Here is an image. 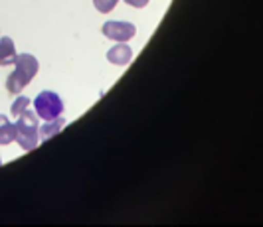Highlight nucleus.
<instances>
[{"label":"nucleus","mask_w":263,"mask_h":227,"mask_svg":"<svg viewBox=\"0 0 263 227\" xmlns=\"http://www.w3.org/2000/svg\"><path fill=\"white\" fill-rule=\"evenodd\" d=\"M30 103H32V101H30L28 97H24V95H18V97H16V101L12 103V109H10L14 117H20V115H22V113L30 107Z\"/></svg>","instance_id":"obj_10"},{"label":"nucleus","mask_w":263,"mask_h":227,"mask_svg":"<svg viewBox=\"0 0 263 227\" xmlns=\"http://www.w3.org/2000/svg\"><path fill=\"white\" fill-rule=\"evenodd\" d=\"M123 2L129 4V6H133V8H145L151 0H123Z\"/></svg>","instance_id":"obj_12"},{"label":"nucleus","mask_w":263,"mask_h":227,"mask_svg":"<svg viewBox=\"0 0 263 227\" xmlns=\"http://www.w3.org/2000/svg\"><path fill=\"white\" fill-rule=\"evenodd\" d=\"M133 59V50L127 46V42H117V46H113L107 52V61H111L113 66H127Z\"/></svg>","instance_id":"obj_5"},{"label":"nucleus","mask_w":263,"mask_h":227,"mask_svg":"<svg viewBox=\"0 0 263 227\" xmlns=\"http://www.w3.org/2000/svg\"><path fill=\"white\" fill-rule=\"evenodd\" d=\"M137 26L131 22H105L103 24V36L113 42H129L135 38Z\"/></svg>","instance_id":"obj_3"},{"label":"nucleus","mask_w":263,"mask_h":227,"mask_svg":"<svg viewBox=\"0 0 263 227\" xmlns=\"http://www.w3.org/2000/svg\"><path fill=\"white\" fill-rule=\"evenodd\" d=\"M119 0H93V6L99 10L101 14H109L115 6H117Z\"/></svg>","instance_id":"obj_11"},{"label":"nucleus","mask_w":263,"mask_h":227,"mask_svg":"<svg viewBox=\"0 0 263 227\" xmlns=\"http://www.w3.org/2000/svg\"><path fill=\"white\" fill-rule=\"evenodd\" d=\"M16 46H14L12 38H0V67L12 66L16 59Z\"/></svg>","instance_id":"obj_6"},{"label":"nucleus","mask_w":263,"mask_h":227,"mask_svg":"<svg viewBox=\"0 0 263 227\" xmlns=\"http://www.w3.org/2000/svg\"><path fill=\"white\" fill-rule=\"evenodd\" d=\"M32 81H28L22 73H18L16 69H14L12 73L6 77V89H8V93L10 95H20L22 91H24V87L26 85H30Z\"/></svg>","instance_id":"obj_9"},{"label":"nucleus","mask_w":263,"mask_h":227,"mask_svg":"<svg viewBox=\"0 0 263 227\" xmlns=\"http://www.w3.org/2000/svg\"><path fill=\"white\" fill-rule=\"evenodd\" d=\"M14 66H16V71L22 73L28 81H32L38 73V59L32 54H18L14 59Z\"/></svg>","instance_id":"obj_4"},{"label":"nucleus","mask_w":263,"mask_h":227,"mask_svg":"<svg viewBox=\"0 0 263 227\" xmlns=\"http://www.w3.org/2000/svg\"><path fill=\"white\" fill-rule=\"evenodd\" d=\"M16 140V122L6 115H0V145H10Z\"/></svg>","instance_id":"obj_8"},{"label":"nucleus","mask_w":263,"mask_h":227,"mask_svg":"<svg viewBox=\"0 0 263 227\" xmlns=\"http://www.w3.org/2000/svg\"><path fill=\"white\" fill-rule=\"evenodd\" d=\"M38 115L26 109L16 120V142L20 145L22 150L30 152V150H34L38 147Z\"/></svg>","instance_id":"obj_1"},{"label":"nucleus","mask_w":263,"mask_h":227,"mask_svg":"<svg viewBox=\"0 0 263 227\" xmlns=\"http://www.w3.org/2000/svg\"><path fill=\"white\" fill-rule=\"evenodd\" d=\"M34 109H36V115L44 120H52L62 117L64 113V101L62 97L53 91H42V93L34 99Z\"/></svg>","instance_id":"obj_2"},{"label":"nucleus","mask_w":263,"mask_h":227,"mask_svg":"<svg viewBox=\"0 0 263 227\" xmlns=\"http://www.w3.org/2000/svg\"><path fill=\"white\" fill-rule=\"evenodd\" d=\"M66 127V119L64 117H58V119H52L48 120L46 125H42V129H38V136L42 142H46V140H50L52 136L60 133L62 129Z\"/></svg>","instance_id":"obj_7"},{"label":"nucleus","mask_w":263,"mask_h":227,"mask_svg":"<svg viewBox=\"0 0 263 227\" xmlns=\"http://www.w3.org/2000/svg\"><path fill=\"white\" fill-rule=\"evenodd\" d=\"M0 166H2V158H0Z\"/></svg>","instance_id":"obj_13"}]
</instances>
